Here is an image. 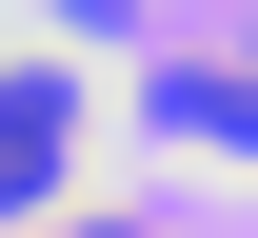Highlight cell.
Listing matches in <instances>:
<instances>
[{"label":"cell","instance_id":"1","mask_svg":"<svg viewBox=\"0 0 258 238\" xmlns=\"http://www.w3.org/2000/svg\"><path fill=\"white\" fill-rule=\"evenodd\" d=\"M60 179V60H0V199Z\"/></svg>","mask_w":258,"mask_h":238}]
</instances>
